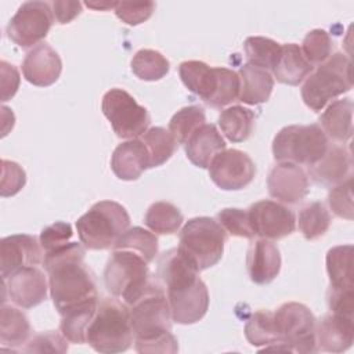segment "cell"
I'll list each match as a JSON object with an SVG mask.
<instances>
[{
  "instance_id": "1",
  "label": "cell",
  "mask_w": 354,
  "mask_h": 354,
  "mask_svg": "<svg viewBox=\"0 0 354 354\" xmlns=\"http://www.w3.org/2000/svg\"><path fill=\"white\" fill-rule=\"evenodd\" d=\"M84 254V248L77 242H68L44 253L50 296L61 315L98 299L94 274L86 266Z\"/></svg>"
},
{
  "instance_id": "2",
  "label": "cell",
  "mask_w": 354,
  "mask_h": 354,
  "mask_svg": "<svg viewBox=\"0 0 354 354\" xmlns=\"http://www.w3.org/2000/svg\"><path fill=\"white\" fill-rule=\"evenodd\" d=\"M156 277L166 289L174 322L191 325L201 321L209 308V292L196 266L178 248L160 254Z\"/></svg>"
},
{
  "instance_id": "3",
  "label": "cell",
  "mask_w": 354,
  "mask_h": 354,
  "mask_svg": "<svg viewBox=\"0 0 354 354\" xmlns=\"http://www.w3.org/2000/svg\"><path fill=\"white\" fill-rule=\"evenodd\" d=\"M129 307L137 353H177V339L171 333V311L165 289L152 281Z\"/></svg>"
},
{
  "instance_id": "4",
  "label": "cell",
  "mask_w": 354,
  "mask_h": 354,
  "mask_svg": "<svg viewBox=\"0 0 354 354\" xmlns=\"http://www.w3.org/2000/svg\"><path fill=\"white\" fill-rule=\"evenodd\" d=\"M133 342L129 307L111 297L100 300L87 328L86 343L98 353L115 354L129 350Z\"/></svg>"
},
{
  "instance_id": "5",
  "label": "cell",
  "mask_w": 354,
  "mask_h": 354,
  "mask_svg": "<svg viewBox=\"0 0 354 354\" xmlns=\"http://www.w3.org/2000/svg\"><path fill=\"white\" fill-rule=\"evenodd\" d=\"M130 216L124 206L113 201H100L76 221L80 242L91 250L113 248L129 230Z\"/></svg>"
},
{
  "instance_id": "6",
  "label": "cell",
  "mask_w": 354,
  "mask_h": 354,
  "mask_svg": "<svg viewBox=\"0 0 354 354\" xmlns=\"http://www.w3.org/2000/svg\"><path fill=\"white\" fill-rule=\"evenodd\" d=\"M353 87L351 61L342 53H335L313 71L301 86V98L314 112L322 111L336 97Z\"/></svg>"
},
{
  "instance_id": "7",
  "label": "cell",
  "mask_w": 354,
  "mask_h": 354,
  "mask_svg": "<svg viewBox=\"0 0 354 354\" xmlns=\"http://www.w3.org/2000/svg\"><path fill=\"white\" fill-rule=\"evenodd\" d=\"M108 292L126 306L133 304L151 282L148 263L130 250H112L104 270Z\"/></svg>"
},
{
  "instance_id": "8",
  "label": "cell",
  "mask_w": 354,
  "mask_h": 354,
  "mask_svg": "<svg viewBox=\"0 0 354 354\" xmlns=\"http://www.w3.org/2000/svg\"><path fill=\"white\" fill-rule=\"evenodd\" d=\"M227 232L210 217H195L185 223L180 232L178 250L185 254L199 271L216 266L224 252Z\"/></svg>"
},
{
  "instance_id": "9",
  "label": "cell",
  "mask_w": 354,
  "mask_h": 354,
  "mask_svg": "<svg viewBox=\"0 0 354 354\" xmlns=\"http://www.w3.org/2000/svg\"><path fill=\"white\" fill-rule=\"evenodd\" d=\"M328 137L319 124H292L281 129L272 141V155L278 162L313 166L326 152Z\"/></svg>"
},
{
  "instance_id": "10",
  "label": "cell",
  "mask_w": 354,
  "mask_h": 354,
  "mask_svg": "<svg viewBox=\"0 0 354 354\" xmlns=\"http://www.w3.org/2000/svg\"><path fill=\"white\" fill-rule=\"evenodd\" d=\"M279 344L285 351L315 353L317 319L310 308L297 301L282 304L274 313Z\"/></svg>"
},
{
  "instance_id": "11",
  "label": "cell",
  "mask_w": 354,
  "mask_h": 354,
  "mask_svg": "<svg viewBox=\"0 0 354 354\" xmlns=\"http://www.w3.org/2000/svg\"><path fill=\"white\" fill-rule=\"evenodd\" d=\"M101 109L119 138H137L148 130L151 123L148 109L123 88L108 90L102 97Z\"/></svg>"
},
{
  "instance_id": "12",
  "label": "cell",
  "mask_w": 354,
  "mask_h": 354,
  "mask_svg": "<svg viewBox=\"0 0 354 354\" xmlns=\"http://www.w3.org/2000/svg\"><path fill=\"white\" fill-rule=\"evenodd\" d=\"M54 22L51 3H24L7 25V36L22 48H29L41 41Z\"/></svg>"
},
{
  "instance_id": "13",
  "label": "cell",
  "mask_w": 354,
  "mask_h": 354,
  "mask_svg": "<svg viewBox=\"0 0 354 354\" xmlns=\"http://www.w3.org/2000/svg\"><path fill=\"white\" fill-rule=\"evenodd\" d=\"M207 169L212 181L224 191L242 189L256 176V166L250 156L234 148L218 152Z\"/></svg>"
},
{
  "instance_id": "14",
  "label": "cell",
  "mask_w": 354,
  "mask_h": 354,
  "mask_svg": "<svg viewBox=\"0 0 354 354\" xmlns=\"http://www.w3.org/2000/svg\"><path fill=\"white\" fill-rule=\"evenodd\" d=\"M246 210L254 235L263 239H282L296 230L293 210L275 201H259Z\"/></svg>"
},
{
  "instance_id": "15",
  "label": "cell",
  "mask_w": 354,
  "mask_h": 354,
  "mask_svg": "<svg viewBox=\"0 0 354 354\" xmlns=\"http://www.w3.org/2000/svg\"><path fill=\"white\" fill-rule=\"evenodd\" d=\"M44 252L36 236L28 234L10 235L0 242V272L7 279L14 272L43 263Z\"/></svg>"
},
{
  "instance_id": "16",
  "label": "cell",
  "mask_w": 354,
  "mask_h": 354,
  "mask_svg": "<svg viewBox=\"0 0 354 354\" xmlns=\"http://www.w3.org/2000/svg\"><path fill=\"white\" fill-rule=\"evenodd\" d=\"M3 292L21 308H32L47 299L48 282L37 266L18 270L7 279H3Z\"/></svg>"
},
{
  "instance_id": "17",
  "label": "cell",
  "mask_w": 354,
  "mask_h": 354,
  "mask_svg": "<svg viewBox=\"0 0 354 354\" xmlns=\"http://www.w3.org/2000/svg\"><path fill=\"white\" fill-rule=\"evenodd\" d=\"M267 188L274 199L288 205H297L308 192V177L299 165L279 162L268 173Z\"/></svg>"
},
{
  "instance_id": "18",
  "label": "cell",
  "mask_w": 354,
  "mask_h": 354,
  "mask_svg": "<svg viewBox=\"0 0 354 354\" xmlns=\"http://www.w3.org/2000/svg\"><path fill=\"white\" fill-rule=\"evenodd\" d=\"M62 72L58 53L47 43L35 46L22 61L24 77L33 86L47 87L54 84Z\"/></svg>"
},
{
  "instance_id": "19",
  "label": "cell",
  "mask_w": 354,
  "mask_h": 354,
  "mask_svg": "<svg viewBox=\"0 0 354 354\" xmlns=\"http://www.w3.org/2000/svg\"><path fill=\"white\" fill-rule=\"evenodd\" d=\"M310 177L324 187H335L353 177V155L350 145H330L325 155L308 167Z\"/></svg>"
},
{
  "instance_id": "20",
  "label": "cell",
  "mask_w": 354,
  "mask_h": 354,
  "mask_svg": "<svg viewBox=\"0 0 354 354\" xmlns=\"http://www.w3.org/2000/svg\"><path fill=\"white\" fill-rule=\"evenodd\" d=\"M178 75L184 86L212 106L223 75V66H210L203 61H184L178 66Z\"/></svg>"
},
{
  "instance_id": "21",
  "label": "cell",
  "mask_w": 354,
  "mask_h": 354,
  "mask_svg": "<svg viewBox=\"0 0 354 354\" xmlns=\"http://www.w3.org/2000/svg\"><path fill=\"white\" fill-rule=\"evenodd\" d=\"M317 347L321 351L343 353L354 340L353 317L330 313L324 315L315 325Z\"/></svg>"
},
{
  "instance_id": "22",
  "label": "cell",
  "mask_w": 354,
  "mask_h": 354,
  "mask_svg": "<svg viewBox=\"0 0 354 354\" xmlns=\"http://www.w3.org/2000/svg\"><path fill=\"white\" fill-rule=\"evenodd\" d=\"M246 268L254 283L264 285L274 281L281 270L278 246L263 238L253 241L246 253Z\"/></svg>"
},
{
  "instance_id": "23",
  "label": "cell",
  "mask_w": 354,
  "mask_h": 354,
  "mask_svg": "<svg viewBox=\"0 0 354 354\" xmlns=\"http://www.w3.org/2000/svg\"><path fill=\"white\" fill-rule=\"evenodd\" d=\"M111 169L124 181L137 180L144 170L149 169V153L142 140L133 138L119 144L112 153Z\"/></svg>"
},
{
  "instance_id": "24",
  "label": "cell",
  "mask_w": 354,
  "mask_h": 354,
  "mask_svg": "<svg viewBox=\"0 0 354 354\" xmlns=\"http://www.w3.org/2000/svg\"><path fill=\"white\" fill-rule=\"evenodd\" d=\"M225 149V141L214 124L205 123L185 142V155L188 160L201 167L207 169L213 158Z\"/></svg>"
},
{
  "instance_id": "25",
  "label": "cell",
  "mask_w": 354,
  "mask_h": 354,
  "mask_svg": "<svg viewBox=\"0 0 354 354\" xmlns=\"http://www.w3.org/2000/svg\"><path fill=\"white\" fill-rule=\"evenodd\" d=\"M311 64L306 59L301 48L296 43L281 44L278 59L272 68L274 77L283 84L299 86L311 72Z\"/></svg>"
},
{
  "instance_id": "26",
  "label": "cell",
  "mask_w": 354,
  "mask_h": 354,
  "mask_svg": "<svg viewBox=\"0 0 354 354\" xmlns=\"http://www.w3.org/2000/svg\"><path fill=\"white\" fill-rule=\"evenodd\" d=\"M353 101L350 98L332 101L319 118L321 129L326 137L346 142L353 136Z\"/></svg>"
},
{
  "instance_id": "27",
  "label": "cell",
  "mask_w": 354,
  "mask_h": 354,
  "mask_svg": "<svg viewBox=\"0 0 354 354\" xmlns=\"http://www.w3.org/2000/svg\"><path fill=\"white\" fill-rule=\"evenodd\" d=\"M238 75L241 80L239 101L249 105H257L268 101L274 88V77L268 71L245 64L241 66Z\"/></svg>"
},
{
  "instance_id": "28",
  "label": "cell",
  "mask_w": 354,
  "mask_h": 354,
  "mask_svg": "<svg viewBox=\"0 0 354 354\" xmlns=\"http://www.w3.org/2000/svg\"><path fill=\"white\" fill-rule=\"evenodd\" d=\"M32 328L26 315L17 307L4 304L0 313V342L1 348L15 347L28 343Z\"/></svg>"
},
{
  "instance_id": "29",
  "label": "cell",
  "mask_w": 354,
  "mask_h": 354,
  "mask_svg": "<svg viewBox=\"0 0 354 354\" xmlns=\"http://www.w3.org/2000/svg\"><path fill=\"white\" fill-rule=\"evenodd\" d=\"M256 124V115L252 109L234 105L230 108H225L221 111L218 116V126L223 131V134L231 141V142H242L246 141Z\"/></svg>"
},
{
  "instance_id": "30",
  "label": "cell",
  "mask_w": 354,
  "mask_h": 354,
  "mask_svg": "<svg viewBox=\"0 0 354 354\" xmlns=\"http://www.w3.org/2000/svg\"><path fill=\"white\" fill-rule=\"evenodd\" d=\"M98 301V299L87 301L61 315L59 330L68 342L76 344L86 343L87 328L95 314Z\"/></svg>"
},
{
  "instance_id": "31",
  "label": "cell",
  "mask_w": 354,
  "mask_h": 354,
  "mask_svg": "<svg viewBox=\"0 0 354 354\" xmlns=\"http://www.w3.org/2000/svg\"><path fill=\"white\" fill-rule=\"evenodd\" d=\"M326 271L330 288H353V246L340 245L328 250Z\"/></svg>"
},
{
  "instance_id": "32",
  "label": "cell",
  "mask_w": 354,
  "mask_h": 354,
  "mask_svg": "<svg viewBox=\"0 0 354 354\" xmlns=\"http://www.w3.org/2000/svg\"><path fill=\"white\" fill-rule=\"evenodd\" d=\"M184 221V216L177 206L170 202H155L152 203L145 216V225L155 234L170 235L178 231Z\"/></svg>"
},
{
  "instance_id": "33",
  "label": "cell",
  "mask_w": 354,
  "mask_h": 354,
  "mask_svg": "<svg viewBox=\"0 0 354 354\" xmlns=\"http://www.w3.org/2000/svg\"><path fill=\"white\" fill-rule=\"evenodd\" d=\"M133 73L147 82H155L165 77L170 71V62L165 55L156 50L141 48L138 50L131 59Z\"/></svg>"
},
{
  "instance_id": "34",
  "label": "cell",
  "mask_w": 354,
  "mask_h": 354,
  "mask_svg": "<svg viewBox=\"0 0 354 354\" xmlns=\"http://www.w3.org/2000/svg\"><path fill=\"white\" fill-rule=\"evenodd\" d=\"M158 238L153 232L141 227L129 228L113 245L112 250H130L151 263L158 254Z\"/></svg>"
},
{
  "instance_id": "35",
  "label": "cell",
  "mask_w": 354,
  "mask_h": 354,
  "mask_svg": "<svg viewBox=\"0 0 354 354\" xmlns=\"http://www.w3.org/2000/svg\"><path fill=\"white\" fill-rule=\"evenodd\" d=\"M245 336L252 346L279 344L274 313L268 310H259L253 313L245 324Z\"/></svg>"
},
{
  "instance_id": "36",
  "label": "cell",
  "mask_w": 354,
  "mask_h": 354,
  "mask_svg": "<svg viewBox=\"0 0 354 354\" xmlns=\"http://www.w3.org/2000/svg\"><path fill=\"white\" fill-rule=\"evenodd\" d=\"M243 51L249 65L264 71H272L281 51V44L268 37L252 36L245 40Z\"/></svg>"
},
{
  "instance_id": "37",
  "label": "cell",
  "mask_w": 354,
  "mask_h": 354,
  "mask_svg": "<svg viewBox=\"0 0 354 354\" xmlns=\"http://www.w3.org/2000/svg\"><path fill=\"white\" fill-rule=\"evenodd\" d=\"M206 122L203 108L198 105L184 106L169 122V131L177 144H185L188 138Z\"/></svg>"
},
{
  "instance_id": "38",
  "label": "cell",
  "mask_w": 354,
  "mask_h": 354,
  "mask_svg": "<svg viewBox=\"0 0 354 354\" xmlns=\"http://www.w3.org/2000/svg\"><path fill=\"white\" fill-rule=\"evenodd\" d=\"M142 142L149 153V167H158L166 163L177 148L176 140L163 127L148 129L142 134Z\"/></svg>"
},
{
  "instance_id": "39",
  "label": "cell",
  "mask_w": 354,
  "mask_h": 354,
  "mask_svg": "<svg viewBox=\"0 0 354 354\" xmlns=\"http://www.w3.org/2000/svg\"><path fill=\"white\" fill-rule=\"evenodd\" d=\"M299 230L307 241L322 236L330 225V214L322 202H311L299 213Z\"/></svg>"
},
{
  "instance_id": "40",
  "label": "cell",
  "mask_w": 354,
  "mask_h": 354,
  "mask_svg": "<svg viewBox=\"0 0 354 354\" xmlns=\"http://www.w3.org/2000/svg\"><path fill=\"white\" fill-rule=\"evenodd\" d=\"M300 48L311 66L321 65L330 57L333 50V41L326 30L313 29L306 35Z\"/></svg>"
},
{
  "instance_id": "41",
  "label": "cell",
  "mask_w": 354,
  "mask_h": 354,
  "mask_svg": "<svg viewBox=\"0 0 354 354\" xmlns=\"http://www.w3.org/2000/svg\"><path fill=\"white\" fill-rule=\"evenodd\" d=\"M217 223L227 234L232 236H241L248 239H253L256 236L249 221L248 210L235 207L223 209L217 214Z\"/></svg>"
},
{
  "instance_id": "42",
  "label": "cell",
  "mask_w": 354,
  "mask_h": 354,
  "mask_svg": "<svg viewBox=\"0 0 354 354\" xmlns=\"http://www.w3.org/2000/svg\"><path fill=\"white\" fill-rule=\"evenodd\" d=\"M328 205L336 217L353 220V177L332 187L328 194Z\"/></svg>"
},
{
  "instance_id": "43",
  "label": "cell",
  "mask_w": 354,
  "mask_h": 354,
  "mask_svg": "<svg viewBox=\"0 0 354 354\" xmlns=\"http://www.w3.org/2000/svg\"><path fill=\"white\" fill-rule=\"evenodd\" d=\"M26 183L25 170L15 162L3 159L1 160V196H12L18 194Z\"/></svg>"
},
{
  "instance_id": "44",
  "label": "cell",
  "mask_w": 354,
  "mask_h": 354,
  "mask_svg": "<svg viewBox=\"0 0 354 354\" xmlns=\"http://www.w3.org/2000/svg\"><path fill=\"white\" fill-rule=\"evenodd\" d=\"M155 11V3L145 1V3H129L122 1L118 3L115 7L116 17L127 25H138L145 22L152 12Z\"/></svg>"
},
{
  "instance_id": "45",
  "label": "cell",
  "mask_w": 354,
  "mask_h": 354,
  "mask_svg": "<svg viewBox=\"0 0 354 354\" xmlns=\"http://www.w3.org/2000/svg\"><path fill=\"white\" fill-rule=\"evenodd\" d=\"M73 231L71 224L64 223V221H57L51 225H47L46 228L41 230L39 241L40 245L43 248L44 253H48L65 243L69 242V239L72 238Z\"/></svg>"
},
{
  "instance_id": "46",
  "label": "cell",
  "mask_w": 354,
  "mask_h": 354,
  "mask_svg": "<svg viewBox=\"0 0 354 354\" xmlns=\"http://www.w3.org/2000/svg\"><path fill=\"white\" fill-rule=\"evenodd\" d=\"M24 351H28V353H32V351L65 353V351H68V340L65 339V336L62 333L59 335L55 330H48V332H43V333L33 336L28 342V346L24 348Z\"/></svg>"
},
{
  "instance_id": "47",
  "label": "cell",
  "mask_w": 354,
  "mask_h": 354,
  "mask_svg": "<svg viewBox=\"0 0 354 354\" xmlns=\"http://www.w3.org/2000/svg\"><path fill=\"white\" fill-rule=\"evenodd\" d=\"M328 307L330 313L353 317V288L342 289V288H330L326 295Z\"/></svg>"
},
{
  "instance_id": "48",
  "label": "cell",
  "mask_w": 354,
  "mask_h": 354,
  "mask_svg": "<svg viewBox=\"0 0 354 354\" xmlns=\"http://www.w3.org/2000/svg\"><path fill=\"white\" fill-rule=\"evenodd\" d=\"M1 72V101L11 100L19 87V73L17 68L6 61L0 62Z\"/></svg>"
},
{
  "instance_id": "49",
  "label": "cell",
  "mask_w": 354,
  "mask_h": 354,
  "mask_svg": "<svg viewBox=\"0 0 354 354\" xmlns=\"http://www.w3.org/2000/svg\"><path fill=\"white\" fill-rule=\"evenodd\" d=\"M51 10L54 19L58 24H69L82 12V3L80 1H66V0H57L51 3Z\"/></svg>"
},
{
  "instance_id": "50",
  "label": "cell",
  "mask_w": 354,
  "mask_h": 354,
  "mask_svg": "<svg viewBox=\"0 0 354 354\" xmlns=\"http://www.w3.org/2000/svg\"><path fill=\"white\" fill-rule=\"evenodd\" d=\"M87 7H90V8H93V10H101V11H105V10H109V8H113L115 10V7H116V4L118 3H109V1H105V3H97V1H93V3H90V1H87V3H84Z\"/></svg>"
}]
</instances>
